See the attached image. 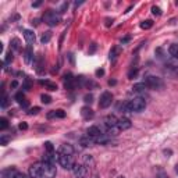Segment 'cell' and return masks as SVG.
Masks as SVG:
<instances>
[{"label":"cell","mask_w":178,"mask_h":178,"mask_svg":"<svg viewBox=\"0 0 178 178\" xmlns=\"http://www.w3.org/2000/svg\"><path fill=\"white\" fill-rule=\"evenodd\" d=\"M28 174L31 175V178H55L57 174V170H56L55 164L39 161L29 167Z\"/></svg>","instance_id":"1"},{"label":"cell","mask_w":178,"mask_h":178,"mask_svg":"<svg viewBox=\"0 0 178 178\" xmlns=\"http://www.w3.org/2000/svg\"><path fill=\"white\" fill-rule=\"evenodd\" d=\"M146 107V100L141 96H136L134 99L128 100L125 104L123 106V109L125 112H130V113H139V112H143Z\"/></svg>","instance_id":"2"},{"label":"cell","mask_w":178,"mask_h":178,"mask_svg":"<svg viewBox=\"0 0 178 178\" xmlns=\"http://www.w3.org/2000/svg\"><path fill=\"white\" fill-rule=\"evenodd\" d=\"M43 22L47 24L49 27H56L61 22V17L57 11H53V10H47V11L43 14Z\"/></svg>","instance_id":"3"},{"label":"cell","mask_w":178,"mask_h":178,"mask_svg":"<svg viewBox=\"0 0 178 178\" xmlns=\"http://www.w3.org/2000/svg\"><path fill=\"white\" fill-rule=\"evenodd\" d=\"M56 153H57V163L60 164L63 169H66V170L74 169L75 163H74L73 154H64V153H59V152H56Z\"/></svg>","instance_id":"4"},{"label":"cell","mask_w":178,"mask_h":178,"mask_svg":"<svg viewBox=\"0 0 178 178\" xmlns=\"http://www.w3.org/2000/svg\"><path fill=\"white\" fill-rule=\"evenodd\" d=\"M143 84H145L148 88H150V89H163L164 88L163 79L159 78V77H156V75H146Z\"/></svg>","instance_id":"5"},{"label":"cell","mask_w":178,"mask_h":178,"mask_svg":"<svg viewBox=\"0 0 178 178\" xmlns=\"http://www.w3.org/2000/svg\"><path fill=\"white\" fill-rule=\"evenodd\" d=\"M112 102H113V95H112V92L106 91V92H103V93L100 95L99 107H100V109H107V107L112 104Z\"/></svg>","instance_id":"6"},{"label":"cell","mask_w":178,"mask_h":178,"mask_svg":"<svg viewBox=\"0 0 178 178\" xmlns=\"http://www.w3.org/2000/svg\"><path fill=\"white\" fill-rule=\"evenodd\" d=\"M73 172L75 178H86L88 175V167L85 164H75L73 169Z\"/></svg>","instance_id":"7"},{"label":"cell","mask_w":178,"mask_h":178,"mask_svg":"<svg viewBox=\"0 0 178 178\" xmlns=\"http://www.w3.org/2000/svg\"><path fill=\"white\" fill-rule=\"evenodd\" d=\"M64 86L68 89V91H73L74 88L77 86V81H75V78L73 77V74H66L64 75Z\"/></svg>","instance_id":"8"},{"label":"cell","mask_w":178,"mask_h":178,"mask_svg":"<svg viewBox=\"0 0 178 178\" xmlns=\"http://www.w3.org/2000/svg\"><path fill=\"white\" fill-rule=\"evenodd\" d=\"M131 125H132V123H131V120L128 117H121L118 118V124H117V128L120 131H125V130H130Z\"/></svg>","instance_id":"9"},{"label":"cell","mask_w":178,"mask_h":178,"mask_svg":"<svg viewBox=\"0 0 178 178\" xmlns=\"http://www.w3.org/2000/svg\"><path fill=\"white\" fill-rule=\"evenodd\" d=\"M81 116H82V118H85V120H92V118L95 117V113L89 106H84V107L81 109Z\"/></svg>","instance_id":"10"},{"label":"cell","mask_w":178,"mask_h":178,"mask_svg":"<svg viewBox=\"0 0 178 178\" xmlns=\"http://www.w3.org/2000/svg\"><path fill=\"white\" fill-rule=\"evenodd\" d=\"M42 161L55 164L56 161H57V153H47V152H45V154H43V157H42Z\"/></svg>","instance_id":"11"},{"label":"cell","mask_w":178,"mask_h":178,"mask_svg":"<svg viewBox=\"0 0 178 178\" xmlns=\"http://www.w3.org/2000/svg\"><path fill=\"white\" fill-rule=\"evenodd\" d=\"M24 59H25V63H32L33 60V49L32 45H28L27 49H25V53H24Z\"/></svg>","instance_id":"12"},{"label":"cell","mask_w":178,"mask_h":178,"mask_svg":"<svg viewBox=\"0 0 178 178\" xmlns=\"http://www.w3.org/2000/svg\"><path fill=\"white\" fill-rule=\"evenodd\" d=\"M86 135H89L91 138H96V136L102 135V131H100L99 127H96V125H92V127H89L86 130Z\"/></svg>","instance_id":"13"},{"label":"cell","mask_w":178,"mask_h":178,"mask_svg":"<svg viewBox=\"0 0 178 178\" xmlns=\"http://www.w3.org/2000/svg\"><path fill=\"white\" fill-rule=\"evenodd\" d=\"M59 153H64V154H73L74 156V148L73 145H68V143H64V145H61L60 148H59Z\"/></svg>","instance_id":"14"},{"label":"cell","mask_w":178,"mask_h":178,"mask_svg":"<svg viewBox=\"0 0 178 178\" xmlns=\"http://www.w3.org/2000/svg\"><path fill=\"white\" fill-rule=\"evenodd\" d=\"M24 38L25 40H27L29 45H32V43H35V40H36V36H35V33H33V31L31 29H25L24 31Z\"/></svg>","instance_id":"15"},{"label":"cell","mask_w":178,"mask_h":178,"mask_svg":"<svg viewBox=\"0 0 178 178\" xmlns=\"http://www.w3.org/2000/svg\"><path fill=\"white\" fill-rule=\"evenodd\" d=\"M166 67H169L170 70H177L178 68V57H171L170 56L166 60Z\"/></svg>","instance_id":"16"},{"label":"cell","mask_w":178,"mask_h":178,"mask_svg":"<svg viewBox=\"0 0 178 178\" xmlns=\"http://www.w3.org/2000/svg\"><path fill=\"white\" fill-rule=\"evenodd\" d=\"M15 100H17V102L20 103V106H21V107H24V109H27L28 104H29V103H28V100L25 99L24 93H21V92H18V93L15 95Z\"/></svg>","instance_id":"17"},{"label":"cell","mask_w":178,"mask_h":178,"mask_svg":"<svg viewBox=\"0 0 178 178\" xmlns=\"http://www.w3.org/2000/svg\"><path fill=\"white\" fill-rule=\"evenodd\" d=\"M79 143H81L84 148H88V146H92L95 143V141H93V138H91L89 135H85V136H82L81 139H79Z\"/></svg>","instance_id":"18"},{"label":"cell","mask_w":178,"mask_h":178,"mask_svg":"<svg viewBox=\"0 0 178 178\" xmlns=\"http://www.w3.org/2000/svg\"><path fill=\"white\" fill-rule=\"evenodd\" d=\"M43 64H45V59L42 56H39L36 60V71L38 74H43Z\"/></svg>","instance_id":"19"},{"label":"cell","mask_w":178,"mask_h":178,"mask_svg":"<svg viewBox=\"0 0 178 178\" xmlns=\"http://www.w3.org/2000/svg\"><path fill=\"white\" fill-rule=\"evenodd\" d=\"M146 89H148V86H146L145 84H143V82H142V84H135L132 86V91L134 92H138V93H142V92H145Z\"/></svg>","instance_id":"20"},{"label":"cell","mask_w":178,"mask_h":178,"mask_svg":"<svg viewBox=\"0 0 178 178\" xmlns=\"http://www.w3.org/2000/svg\"><path fill=\"white\" fill-rule=\"evenodd\" d=\"M169 53H170V56H171V57H178V45H177V43L170 45Z\"/></svg>","instance_id":"21"},{"label":"cell","mask_w":178,"mask_h":178,"mask_svg":"<svg viewBox=\"0 0 178 178\" xmlns=\"http://www.w3.org/2000/svg\"><path fill=\"white\" fill-rule=\"evenodd\" d=\"M10 45H11V49L15 51H20L21 50V42H20L17 38H14V39H11V42H10Z\"/></svg>","instance_id":"22"},{"label":"cell","mask_w":178,"mask_h":178,"mask_svg":"<svg viewBox=\"0 0 178 178\" xmlns=\"http://www.w3.org/2000/svg\"><path fill=\"white\" fill-rule=\"evenodd\" d=\"M51 39V32L50 31H47V32H43L42 33V36H40V42L45 45V43H49Z\"/></svg>","instance_id":"23"},{"label":"cell","mask_w":178,"mask_h":178,"mask_svg":"<svg viewBox=\"0 0 178 178\" xmlns=\"http://www.w3.org/2000/svg\"><path fill=\"white\" fill-rule=\"evenodd\" d=\"M40 84L45 85L49 91H57V85L53 84V82H50V81H40Z\"/></svg>","instance_id":"24"},{"label":"cell","mask_w":178,"mask_h":178,"mask_svg":"<svg viewBox=\"0 0 178 178\" xmlns=\"http://www.w3.org/2000/svg\"><path fill=\"white\" fill-rule=\"evenodd\" d=\"M153 27V21L152 20H146V21H142L141 22V28L142 29H150Z\"/></svg>","instance_id":"25"},{"label":"cell","mask_w":178,"mask_h":178,"mask_svg":"<svg viewBox=\"0 0 178 178\" xmlns=\"http://www.w3.org/2000/svg\"><path fill=\"white\" fill-rule=\"evenodd\" d=\"M7 128H9V120H7L6 117H2L0 118V130L4 131V130H7Z\"/></svg>","instance_id":"26"},{"label":"cell","mask_w":178,"mask_h":178,"mask_svg":"<svg viewBox=\"0 0 178 178\" xmlns=\"http://www.w3.org/2000/svg\"><path fill=\"white\" fill-rule=\"evenodd\" d=\"M118 53H120V49L118 47H113L112 51H110V60H116L118 56Z\"/></svg>","instance_id":"27"},{"label":"cell","mask_w":178,"mask_h":178,"mask_svg":"<svg viewBox=\"0 0 178 178\" xmlns=\"http://www.w3.org/2000/svg\"><path fill=\"white\" fill-rule=\"evenodd\" d=\"M40 100H42L43 104H49V103L51 102V97L49 96V95H45V93H43L42 96H40Z\"/></svg>","instance_id":"28"},{"label":"cell","mask_w":178,"mask_h":178,"mask_svg":"<svg viewBox=\"0 0 178 178\" xmlns=\"http://www.w3.org/2000/svg\"><path fill=\"white\" fill-rule=\"evenodd\" d=\"M45 149L47 153H55V148H53V145H51L50 142H46L45 143Z\"/></svg>","instance_id":"29"},{"label":"cell","mask_w":178,"mask_h":178,"mask_svg":"<svg viewBox=\"0 0 178 178\" xmlns=\"http://www.w3.org/2000/svg\"><path fill=\"white\" fill-rule=\"evenodd\" d=\"M152 13H153V15H156V17H160V15H161V9L157 6H153L152 7Z\"/></svg>","instance_id":"30"},{"label":"cell","mask_w":178,"mask_h":178,"mask_svg":"<svg viewBox=\"0 0 178 178\" xmlns=\"http://www.w3.org/2000/svg\"><path fill=\"white\" fill-rule=\"evenodd\" d=\"M7 104H9V96H7L6 93H3V97H2V107L6 109Z\"/></svg>","instance_id":"31"},{"label":"cell","mask_w":178,"mask_h":178,"mask_svg":"<svg viewBox=\"0 0 178 178\" xmlns=\"http://www.w3.org/2000/svg\"><path fill=\"white\" fill-rule=\"evenodd\" d=\"M136 74H138V67H134V68L131 70L130 73H128V78L132 79L134 77H136Z\"/></svg>","instance_id":"32"},{"label":"cell","mask_w":178,"mask_h":178,"mask_svg":"<svg viewBox=\"0 0 178 178\" xmlns=\"http://www.w3.org/2000/svg\"><path fill=\"white\" fill-rule=\"evenodd\" d=\"M39 112H40V107H32V109L28 110V114H29V116H35V114H38Z\"/></svg>","instance_id":"33"},{"label":"cell","mask_w":178,"mask_h":178,"mask_svg":"<svg viewBox=\"0 0 178 178\" xmlns=\"http://www.w3.org/2000/svg\"><path fill=\"white\" fill-rule=\"evenodd\" d=\"M10 139H11V136H6V135H3L2 138H0V143H2V145H7V142H9Z\"/></svg>","instance_id":"34"},{"label":"cell","mask_w":178,"mask_h":178,"mask_svg":"<svg viewBox=\"0 0 178 178\" xmlns=\"http://www.w3.org/2000/svg\"><path fill=\"white\" fill-rule=\"evenodd\" d=\"M64 117H66L64 110H56V118H64Z\"/></svg>","instance_id":"35"},{"label":"cell","mask_w":178,"mask_h":178,"mask_svg":"<svg viewBox=\"0 0 178 178\" xmlns=\"http://www.w3.org/2000/svg\"><path fill=\"white\" fill-rule=\"evenodd\" d=\"M84 102H85V103H89V104H91V103L93 102V96H92L91 93H89V95H85V97H84Z\"/></svg>","instance_id":"36"},{"label":"cell","mask_w":178,"mask_h":178,"mask_svg":"<svg viewBox=\"0 0 178 178\" xmlns=\"http://www.w3.org/2000/svg\"><path fill=\"white\" fill-rule=\"evenodd\" d=\"M84 161H85L86 164H91V166L93 164V160H92V157H91V156H88V154H85V156H84Z\"/></svg>","instance_id":"37"},{"label":"cell","mask_w":178,"mask_h":178,"mask_svg":"<svg viewBox=\"0 0 178 178\" xmlns=\"http://www.w3.org/2000/svg\"><path fill=\"white\" fill-rule=\"evenodd\" d=\"M14 178H31V175L29 174H24V172H20V171H17V174H15V177Z\"/></svg>","instance_id":"38"},{"label":"cell","mask_w":178,"mask_h":178,"mask_svg":"<svg viewBox=\"0 0 178 178\" xmlns=\"http://www.w3.org/2000/svg\"><path fill=\"white\" fill-rule=\"evenodd\" d=\"M67 9H68V3H63V6H61V7H60V10H59V11H57V13H59V14H63V13H64V11H66V10H67Z\"/></svg>","instance_id":"39"},{"label":"cell","mask_w":178,"mask_h":178,"mask_svg":"<svg viewBox=\"0 0 178 178\" xmlns=\"http://www.w3.org/2000/svg\"><path fill=\"white\" fill-rule=\"evenodd\" d=\"M11 61H13V53H11V51H10L9 55L6 56V60H4V64H9V63H11Z\"/></svg>","instance_id":"40"},{"label":"cell","mask_w":178,"mask_h":178,"mask_svg":"<svg viewBox=\"0 0 178 178\" xmlns=\"http://www.w3.org/2000/svg\"><path fill=\"white\" fill-rule=\"evenodd\" d=\"M18 128H20V130H21V131H27V130H28V124H27V123H24V121H22V123H20Z\"/></svg>","instance_id":"41"},{"label":"cell","mask_w":178,"mask_h":178,"mask_svg":"<svg viewBox=\"0 0 178 178\" xmlns=\"http://www.w3.org/2000/svg\"><path fill=\"white\" fill-rule=\"evenodd\" d=\"M47 118H49V120H51V118H56V110H53V112H49L47 113Z\"/></svg>","instance_id":"42"},{"label":"cell","mask_w":178,"mask_h":178,"mask_svg":"<svg viewBox=\"0 0 178 178\" xmlns=\"http://www.w3.org/2000/svg\"><path fill=\"white\" fill-rule=\"evenodd\" d=\"M95 50H96V43H92V46H91V49H89V53H95Z\"/></svg>","instance_id":"43"},{"label":"cell","mask_w":178,"mask_h":178,"mask_svg":"<svg viewBox=\"0 0 178 178\" xmlns=\"http://www.w3.org/2000/svg\"><path fill=\"white\" fill-rule=\"evenodd\" d=\"M102 75H104V70H102V68L97 70V71H96V77H102Z\"/></svg>","instance_id":"44"},{"label":"cell","mask_w":178,"mask_h":178,"mask_svg":"<svg viewBox=\"0 0 178 178\" xmlns=\"http://www.w3.org/2000/svg\"><path fill=\"white\" fill-rule=\"evenodd\" d=\"M112 24H113V20H110V18L106 20V27H110Z\"/></svg>","instance_id":"45"},{"label":"cell","mask_w":178,"mask_h":178,"mask_svg":"<svg viewBox=\"0 0 178 178\" xmlns=\"http://www.w3.org/2000/svg\"><path fill=\"white\" fill-rule=\"evenodd\" d=\"M40 4H42V2L39 0V2H35V3H32V7H39Z\"/></svg>","instance_id":"46"},{"label":"cell","mask_w":178,"mask_h":178,"mask_svg":"<svg viewBox=\"0 0 178 178\" xmlns=\"http://www.w3.org/2000/svg\"><path fill=\"white\" fill-rule=\"evenodd\" d=\"M172 75H174L175 78H178V68L177 70H172Z\"/></svg>","instance_id":"47"},{"label":"cell","mask_w":178,"mask_h":178,"mask_svg":"<svg viewBox=\"0 0 178 178\" xmlns=\"http://www.w3.org/2000/svg\"><path fill=\"white\" fill-rule=\"evenodd\" d=\"M128 40H130V36H125V38H124L123 40H121V43H123V45H124V43H127Z\"/></svg>","instance_id":"48"},{"label":"cell","mask_w":178,"mask_h":178,"mask_svg":"<svg viewBox=\"0 0 178 178\" xmlns=\"http://www.w3.org/2000/svg\"><path fill=\"white\" fill-rule=\"evenodd\" d=\"M17 86H18V82H17V81H13L11 82V88H17Z\"/></svg>","instance_id":"49"},{"label":"cell","mask_w":178,"mask_h":178,"mask_svg":"<svg viewBox=\"0 0 178 178\" xmlns=\"http://www.w3.org/2000/svg\"><path fill=\"white\" fill-rule=\"evenodd\" d=\"M116 84H117V81H116V79H110V81H109L110 86H112V85H116Z\"/></svg>","instance_id":"50"},{"label":"cell","mask_w":178,"mask_h":178,"mask_svg":"<svg viewBox=\"0 0 178 178\" xmlns=\"http://www.w3.org/2000/svg\"><path fill=\"white\" fill-rule=\"evenodd\" d=\"M32 24H33V25H39V20H38V18H35V20H33V21H32Z\"/></svg>","instance_id":"51"},{"label":"cell","mask_w":178,"mask_h":178,"mask_svg":"<svg viewBox=\"0 0 178 178\" xmlns=\"http://www.w3.org/2000/svg\"><path fill=\"white\" fill-rule=\"evenodd\" d=\"M82 3H84V2H75V3H74V6H75V7H78V6H81Z\"/></svg>","instance_id":"52"},{"label":"cell","mask_w":178,"mask_h":178,"mask_svg":"<svg viewBox=\"0 0 178 178\" xmlns=\"http://www.w3.org/2000/svg\"><path fill=\"white\" fill-rule=\"evenodd\" d=\"M157 178H169V177H167V175H159Z\"/></svg>","instance_id":"53"},{"label":"cell","mask_w":178,"mask_h":178,"mask_svg":"<svg viewBox=\"0 0 178 178\" xmlns=\"http://www.w3.org/2000/svg\"><path fill=\"white\" fill-rule=\"evenodd\" d=\"M175 171L178 172V164H177V166H175Z\"/></svg>","instance_id":"54"},{"label":"cell","mask_w":178,"mask_h":178,"mask_svg":"<svg viewBox=\"0 0 178 178\" xmlns=\"http://www.w3.org/2000/svg\"><path fill=\"white\" fill-rule=\"evenodd\" d=\"M117 178H125V177H123V175H120V177H117Z\"/></svg>","instance_id":"55"},{"label":"cell","mask_w":178,"mask_h":178,"mask_svg":"<svg viewBox=\"0 0 178 178\" xmlns=\"http://www.w3.org/2000/svg\"><path fill=\"white\" fill-rule=\"evenodd\" d=\"M175 4H177V6H178V2H175Z\"/></svg>","instance_id":"56"}]
</instances>
